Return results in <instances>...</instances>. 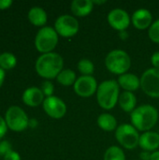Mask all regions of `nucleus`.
I'll return each instance as SVG.
<instances>
[{"mask_svg": "<svg viewBox=\"0 0 159 160\" xmlns=\"http://www.w3.org/2000/svg\"><path fill=\"white\" fill-rule=\"evenodd\" d=\"M130 119L137 130L150 131L158 121V111L149 104L141 105L130 113Z\"/></svg>", "mask_w": 159, "mask_h": 160, "instance_id": "f257e3e1", "label": "nucleus"}, {"mask_svg": "<svg viewBox=\"0 0 159 160\" xmlns=\"http://www.w3.org/2000/svg\"><path fill=\"white\" fill-rule=\"evenodd\" d=\"M64 60L62 56L56 52H49L41 54L36 62V70L37 74L45 79L57 78L63 70Z\"/></svg>", "mask_w": 159, "mask_h": 160, "instance_id": "f03ea898", "label": "nucleus"}, {"mask_svg": "<svg viewBox=\"0 0 159 160\" xmlns=\"http://www.w3.org/2000/svg\"><path fill=\"white\" fill-rule=\"evenodd\" d=\"M120 97V86L114 80L102 82L97 91L98 105L104 110H112L115 107Z\"/></svg>", "mask_w": 159, "mask_h": 160, "instance_id": "7ed1b4c3", "label": "nucleus"}, {"mask_svg": "<svg viewBox=\"0 0 159 160\" xmlns=\"http://www.w3.org/2000/svg\"><path fill=\"white\" fill-rule=\"evenodd\" d=\"M105 65L107 69L112 73L123 75L130 68L131 60L127 52L123 50H113L107 54Z\"/></svg>", "mask_w": 159, "mask_h": 160, "instance_id": "20e7f679", "label": "nucleus"}, {"mask_svg": "<svg viewBox=\"0 0 159 160\" xmlns=\"http://www.w3.org/2000/svg\"><path fill=\"white\" fill-rule=\"evenodd\" d=\"M58 43V34L52 27L45 26L38 30L36 38L35 45L38 52L43 53L52 52Z\"/></svg>", "mask_w": 159, "mask_h": 160, "instance_id": "39448f33", "label": "nucleus"}, {"mask_svg": "<svg viewBox=\"0 0 159 160\" xmlns=\"http://www.w3.org/2000/svg\"><path fill=\"white\" fill-rule=\"evenodd\" d=\"M115 138L119 144L127 150H133L139 145L140 134L138 130L128 124L119 126L115 130Z\"/></svg>", "mask_w": 159, "mask_h": 160, "instance_id": "423d86ee", "label": "nucleus"}, {"mask_svg": "<svg viewBox=\"0 0 159 160\" xmlns=\"http://www.w3.org/2000/svg\"><path fill=\"white\" fill-rule=\"evenodd\" d=\"M6 123L13 131H22L29 125V119L24 111L18 106H11L6 112Z\"/></svg>", "mask_w": 159, "mask_h": 160, "instance_id": "0eeeda50", "label": "nucleus"}, {"mask_svg": "<svg viewBox=\"0 0 159 160\" xmlns=\"http://www.w3.org/2000/svg\"><path fill=\"white\" fill-rule=\"evenodd\" d=\"M141 87L149 97L159 98V68L147 69L141 78Z\"/></svg>", "mask_w": 159, "mask_h": 160, "instance_id": "6e6552de", "label": "nucleus"}, {"mask_svg": "<svg viewBox=\"0 0 159 160\" xmlns=\"http://www.w3.org/2000/svg\"><path fill=\"white\" fill-rule=\"evenodd\" d=\"M79 22L71 15H61L54 23V29L58 35L64 38H70L75 36L79 31Z\"/></svg>", "mask_w": 159, "mask_h": 160, "instance_id": "1a4fd4ad", "label": "nucleus"}, {"mask_svg": "<svg viewBox=\"0 0 159 160\" xmlns=\"http://www.w3.org/2000/svg\"><path fill=\"white\" fill-rule=\"evenodd\" d=\"M75 93L82 98H89L97 91V82L93 76H81L74 83Z\"/></svg>", "mask_w": 159, "mask_h": 160, "instance_id": "9d476101", "label": "nucleus"}, {"mask_svg": "<svg viewBox=\"0 0 159 160\" xmlns=\"http://www.w3.org/2000/svg\"><path fill=\"white\" fill-rule=\"evenodd\" d=\"M43 109L45 112L52 118L60 119L67 112L65 102L55 96L48 97L43 101Z\"/></svg>", "mask_w": 159, "mask_h": 160, "instance_id": "9b49d317", "label": "nucleus"}, {"mask_svg": "<svg viewBox=\"0 0 159 160\" xmlns=\"http://www.w3.org/2000/svg\"><path fill=\"white\" fill-rule=\"evenodd\" d=\"M108 22L113 29L123 32L129 26L130 17L126 10L122 8H114L109 12Z\"/></svg>", "mask_w": 159, "mask_h": 160, "instance_id": "f8f14e48", "label": "nucleus"}, {"mask_svg": "<svg viewBox=\"0 0 159 160\" xmlns=\"http://www.w3.org/2000/svg\"><path fill=\"white\" fill-rule=\"evenodd\" d=\"M131 21L134 27H136L139 30H144L149 28L153 23V16L148 9L140 8L133 13Z\"/></svg>", "mask_w": 159, "mask_h": 160, "instance_id": "ddd939ff", "label": "nucleus"}, {"mask_svg": "<svg viewBox=\"0 0 159 160\" xmlns=\"http://www.w3.org/2000/svg\"><path fill=\"white\" fill-rule=\"evenodd\" d=\"M140 147L145 152H156L159 147V134L155 131H146L140 136Z\"/></svg>", "mask_w": 159, "mask_h": 160, "instance_id": "4468645a", "label": "nucleus"}, {"mask_svg": "<svg viewBox=\"0 0 159 160\" xmlns=\"http://www.w3.org/2000/svg\"><path fill=\"white\" fill-rule=\"evenodd\" d=\"M22 101L30 107H37L43 103L44 94L40 88L29 87L22 94Z\"/></svg>", "mask_w": 159, "mask_h": 160, "instance_id": "2eb2a0df", "label": "nucleus"}, {"mask_svg": "<svg viewBox=\"0 0 159 160\" xmlns=\"http://www.w3.org/2000/svg\"><path fill=\"white\" fill-rule=\"evenodd\" d=\"M119 86L127 92H134L141 87V79L133 73H125L120 75L117 81Z\"/></svg>", "mask_w": 159, "mask_h": 160, "instance_id": "dca6fc26", "label": "nucleus"}, {"mask_svg": "<svg viewBox=\"0 0 159 160\" xmlns=\"http://www.w3.org/2000/svg\"><path fill=\"white\" fill-rule=\"evenodd\" d=\"M94 8L92 0H73L70 6L71 11L75 16L85 17L89 15Z\"/></svg>", "mask_w": 159, "mask_h": 160, "instance_id": "f3484780", "label": "nucleus"}, {"mask_svg": "<svg viewBox=\"0 0 159 160\" xmlns=\"http://www.w3.org/2000/svg\"><path fill=\"white\" fill-rule=\"evenodd\" d=\"M118 103L120 108L126 112H132L137 107V98L136 96L132 92L124 91L120 94Z\"/></svg>", "mask_w": 159, "mask_h": 160, "instance_id": "a211bd4d", "label": "nucleus"}, {"mask_svg": "<svg viewBox=\"0 0 159 160\" xmlns=\"http://www.w3.org/2000/svg\"><path fill=\"white\" fill-rule=\"evenodd\" d=\"M28 19L32 24L36 26H42L47 22V13L43 8L34 7L28 12Z\"/></svg>", "mask_w": 159, "mask_h": 160, "instance_id": "6ab92c4d", "label": "nucleus"}, {"mask_svg": "<svg viewBox=\"0 0 159 160\" xmlns=\"http://www.w3.org/2000/svg\"><path fill=\"white\" fill-rule=\"evenodd\" d=\"M97 125L102 130L108 132L113 131L118 128L115 117L110 113H101L97 117Z\"/></svg>", "mask_w": 159, "mask_h": 160, "instance_id": "aec40b11", "label": "nucleus"}, {"mask_svg": "<svg viewBox=\"0 0 159 160\" xmlns=\"http://www.w3.org/2000/svg\"><path fill=\"white\" fill-rule=\"evenodd\" d=\"M57 82L64 85V86H70L74 85L75 82L77 81L76 79V74L73 70L71 69H64L62 70L59 75L57 76Z\"/></svg>", "mask_w": 159, "mask_h": 160, "instance_id": "412c9836", "label": "nucleus"}, {"mask_svg": "<svg viewBox=\"0 0 159 160\" xmlns=\"http://www.w3.org/2000/svg\"><path fill=\"white\" fill-rule=\"evenodd\" d=\"M103 160H126V156L120 147L111 146L106 150Z\"/></svg>", "mask_w": 159, "mask_h": 160, "instance_id": "4be33fe9", "label": "nucleus"}, {"mask_svg": "<svg viewBox=\"0 0 159 160\" xmlns=\"http://www.w3.org/2000/svg\"><path fill=\"white\" fill-rule=\"evenodd\" d=\"M16 57L10 52H4L0 54V68L4 70L11 69L16 66Z\"/></svg>", "mask_w": 159, "mask_h": 160, "instance_id": "5701e85b", "label": "nucleus"}, {"mask_svg": "<svg viewBox=\"0 0 159 160\" xmlns=\"http://www.w3.org/2000/svg\"><path fill=\"white\" fill-rule=\"evenodd\" d=\"M78 70L82 74V76H92L95 70V67L91 60L84 58L79 61Z\"/></svg>", "mask_w": 159, "mask_h": 160, "instance_id": "b1692460", "label": "nucleus"}, {"mask_svg": "<svg viewBox=\"0 0 159 160\" xmlns=\"http://www.w3.org/2000/svg\"><path fill=\"white\" fill-rule=\"evenodd\" d=\"M148 36L150 39L156 43H159V19L154 22L148 30Z\"/></svg>", "mask_w": 159, "mask_h": 160, "instance_id": "393cba45", "label": "nucleus"}, {"mask_svg": "<svg viewBox=\"0 0 159 160\" xmlns=\"http://www.w3.org/2000/svg\"><path fill=\"white\" fill-rule=\"evenodd\" d=\"M40 89H41L42 93L44 94V96H46L48 98V97L52 96L53 91H54V86H53L52 82H51L49 81H45V82H42Z\"/></svg>", "mask_w": 159, "mask_h": 160, "instance_id": "a878e982", "label": "nucleus"}, {"mask_svg": "<svg viewBox=\"0 0 159 160\" xmlns=\"http://www.w3.org/2000/svg\"><path fill=\"white\" fill-rule=\"evenodd\" d=\"M11 150V145L8 142L4 141L0 142V156H6L7 153H9Z\"/></svg>", "mask_w": 159, "mask_h": 160, "instance_id": "bb28decb", "label": "nucleus"}, {"mask_svg": "<svg viewBox=\"0 0 159 160\" xmlns=\"http://www.w3.org/2000/svg\"><path fill=\"white\" fill-rule=\"evenodd\" d=\"M4 160H21V157L17 152L10 151L4 157Z\"/></svg>", "mask_w": 159, "mask_h": 160, "instance_id": "cd10ccee", "label": "nucleus"}, {"mask_svg": "<svg viewBox=\"0 0 159 160\" xmlns=\"http://www.w3.org/2000/svg\"><path fill=\"white\" fill-rule=\"evenodd\" d=\"M7 130V126L6 120H4L0 116V139L4 137V135L6 134Z\"/></svg>", "mask_w": 159, "mask_h": 160, "instance_id": "c85d7f7f", "label": "nucleus"}, {"mask_svg": "<svg viewBox=\"0 0 159 160\" xmlns=\"http://www.w3.org/2000/svg\"><path fill=\"white\" fill-rule=\"evenodd\" d=\"M151 63L155 68H159V52H156L152 54Z\"/></svg>", "mask_w": 159, "mask_h": 160, "instance_id": "c756f323", "label": "nucleus"}, {"mask_svg": "<svg viewBox=\"0 0 159 160\" xmlns=\"http://www.w3.org/2000/svg\"><path fill=\"white\" fill-rule=\"evenodd\" d=\"M12 1L10 0H0V9H6L10 7Z\"/></svg>", "mask_w": 159, "mask_h": 160, "instance_id": "7c9ffc66", "label": "nucleus"}, {"mask_svg": "<svg viewBox=\"0 0 159 160\" xmlns=\"http://www.w3.org/2000/svg\"><path fill=\"white\" fill-rule=\"evenodd\" d=\"M4 80H5V71H4V69H2L0 68V87L3 84Z\"/></svg>", "mask_w": 159, "mask_h": 160, "instance_id": "2f4dec72", "label": "nucleus"}, {"mask_svg": "<svg viewBox=\"0 0 159 160\" xmlns=\"http://www.w3.org/2000/svg\"><path fill=\"white\" fill-rule=\"evenodd\" d=\"M150 160H159V151H156L153 154H151Z\"/></svg>", "mask_w": 159, "mask_h": 160, "instance_id": "473e14b6", "label": "nucleus"}, {"mask_svg": "<svg viewBox=\"0 0 159 160\" xmlns=\"http://www.w3.org/2000/svg\"><path fill=\"white\" fill-rule=\"evenodd\" d=\"M93 3L94 4H104V3H106V1H93Z\"/></svg>", "mask_w": 159, "mask_h": 160, "instance_id": "72a5a7b5", "label": "nucleus"}]
</instances>
